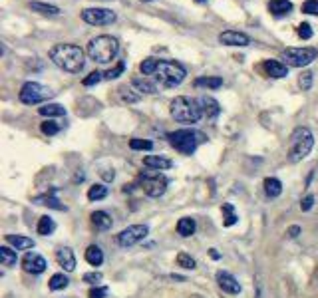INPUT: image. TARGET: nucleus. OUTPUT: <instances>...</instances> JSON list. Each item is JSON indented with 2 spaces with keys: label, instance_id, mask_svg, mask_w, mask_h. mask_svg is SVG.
<instances>
[{
  "label": "nucleus",
  "instance_id": "nucleus-1",
  "mask_svg": "<svg viewBox=\"0 0 318 298\" xmlns=\"http://www.w3.org/2000/svg\"><path fill=\"white\" fill-rule=\"evenodd\" d=\"M50 60L60 70L70 72V74H80L86 64L84 50L76 44H56L50 50Z\"/></svg>",
  "mask_w": 318,
  "mask_h": 298
},
{
  "label": "nucleus",
  "instance_id": "nucleus-2",
  "mask_svg": "<svg viewBox=\"0 0 318 298\" xmlns=\"http://www.w3.org/2000/svg\"><path fill=\"white\" fill-rule=\"evenodd\" d=\"M171 117L179 123H197L203 117V109L199 99L187 98V96H177L169 105Z\"/></svg>",
  "mask_w": 318,
  "mask_h": 298
},
{
  "label": "nucleus",
  "instance_id": "nucleus-3",
  "mask_svg": "<svg viewBox=\"0 0 318 298\" xmlns=\"http://www.w3.org/2000/svg\"><path fill=\"white\" fill-rule=\"evenodd\" d=\"M314 147V135L308 127H296L290 135V145H288V161L298 163L308 157V153Z\"/></svg>",
  "mask_w": 318,
  "mask_h": 298
},
{
  "label": "nucleus",
  "instance_id": "nucleus-4",
  "mask_svg": "<svg viewBox=\"0 0 318 298\" xmlns=\"http://www.w3.org/2000/svg\"><path fill=\"white\" fill-rule=\"evenodd\" d=\"M167 139L175 151H179L183 155H193L195 149L199 147V143H203L207 137L197 129H177V131L167 133Z\"/></svg>",
  "mask_w": 318,
  "mask_h": 298
},
{
  "label": "nucleus",
  "instance_id": "nucleus-5",
  "mask_svg": "<svg viewBox=\"0 0 318 298\" xmlns=\"http://www.w3.org/2000/svg\"><path fill=\"white\" fill-rule=\"evenodd\" d=\"M187 76V70L183 64L175 60H161L155 72V84L159 88H175L179 86Z\"/></svg>",
  "mask_w": 318,
  "mask_h": 298
},
{
  "label": "nucleus",
  "instance_id": "nucleus-6",
  "mask_svg": "<svg viewBox=\"0 0 318 298\" xmlns=\"http://www.w3.org/2000/svg\"><path fill=\"white\" fill-rule=\"evenodd\" d=\"M117 52H119V42L113 36H107V34L90 40V44H88V56L98 64L111 62L117 56Z\"/></svg>",
  "mask_w": 318,
  "mask_h": 298
},
{
  "label": "nucleus",
  "instance_id": "nucleus-7",
  "mask_svg": "<svg viewBox=\"0 0 318 298\" xmlns=\"http://www.w3.org/2000/svg\"><path fill=\"white\" fill-rule=\"evenodd\" d=\"M54 94L48 86H42V84H38V82H26L22 88H20V92H18V98L22 103H26V105H36V103H42V101H46V99L54 98Z\"/></svg>",
  "mask_w": 318,
  "mask_h": 298
},
{
  "label": "nucleus",
  "instance_id": "nucleus-8",
  "mask_svg": "<svg viewBox=\"0 0 318 298\" xmlns=\"http://www.w3.org/2000/svg\"><path fill=\"white\" fill-rule=\"evenodd\" d=\"M141 183H143V191H145V195H147V197L157 199V197H161L165 191H167L169 179H167L163 173H159V171H155V169H151V171L141 173Z\"/></svg>",
  "mask_w": 318,
  "mask_h": 298
},
{
  "label": "nucleus",
  "instance_id": "nucleus-9",
  "mask_svg": "<svg viewBox=\"0 0 318 298\" xmlns=\"http://www.w3.org/2000/svg\"><path fill=\"white\" fill-rule=\"evenodd\" d=\"M318 52L314 48H286L280 58L284 60L286 66L290 68H304L316 60Z\"/></svg>",
  "mask_w": 318,
  "mask_h": 298
},
{
  "label": "nucleus",
  "instance_id": "nucleus-10",
  "mask_svg": "<svg viewBox=\"0 0 318 298\" xmlns=\"http://www.w3.org/2000/svg\"><path fill=\"white\" fill-rule=\"evenodd\" d=\"M149 235V227L147 225H131L127 229H123L117 235V245L123 248H129L137 243H141L145 237Z\"/></svg>",
  "mask_w": 318,
  "mask_h": 298
},
{
  "label": "nucleus",
  "instance_id": "nucleus-11",
  "mask_svg": "<svg viewBox=\"0 0 318 298\" xmlns=\"http://www.w3.org/2000/svg\"><path fill=\"white\" fill-rule=\"evenodd\" d=\"M82 20L92 26H107L115 22V12H111L109 8H86L82 10Z\"/></svg>",
  "mask_w": 318,
  "mask_h": 298
},
{
  "label": "nucleus",
  "instance_id": "nucleus-12",
  "mask_svg": "<svg viewBox=\"0 0 318 298\" xmlns=\"http://www.w3.org/2000/svg\"><path fill=\"white\" fill-rule=\"evenodd\" d=\"M46 266H48L46 258L38 252H26L22 258V268L30 274H42L46 270Z\"/></svg>",
  "mask_w": 318,
  "mask_h": 298
},
{
  "label": "nucleus",
  "instance_id": "nucleus-13",
  "mask_svg": "<svg viewBox=\"0 0 318 298\" xmlns=\"http://www.w3.org/2000/svg\"><path fill=\"white\" fill-rule=\"evenodd\" d=\"M217 284L227 294H239L241 292V282L231 272H227V270H219L217 272Z\"/></svg>",
  "mask_w": 318,
  "mask_h": 298
},
{
  "label": "nucleus",
  "instance_id": "nucleus-14",
  "mask_svg": "<svg viewBox=\"0 0 318 298\" xmlns=\"http://www.w3.org/2000/svg\"><path fill=\"white\" fill-rule=\"evenodd\" d=\"M219 42L225 44V46H249L251 44V38L245 34V32H237V30H225L219 34Z\"/></svg>",
  "mask_w": 318,
  "mask_h": 298
},
{
  "label": "nucleus",
  "instance_id": "nucleus-15",
  "mask_svg": "<svg viewBox=\"0 0 318 298\" xmlns=\"http://www.w3.org/2000/svg\"><path fill=\"white\" fill-rule=\"evenodd\" d=\"M199 103H201V109H203V115L209 119V121H215L217 117H219V113H221V105H219V101L211 96H201L199 98Z\"/></svg>",
  "mask_w": 318,
  "mask_h": 298
},
{
  "label": "nucleus",
  "instance_id": "nucleus-16",
  "mask_svg": "<svg viewBox=\"0 0 318 298\" xmlns=\"http://www.w3.org/2000/svg\"><path fill=\"white\" fill-rule=\"evenodd\" d=\"M263 70L266 72V76H270L274 80L288 76V66L284 62H278V60H266L265 64H263Z\"/></svg>",
  "mask_w": 318,
  "mask_h": 298
},
{
  "label": "nucleus",
  "instance_id": "nucleus-17",
  "mask_svg": "<svg viewBox=\"0 0 318 298\" xmlns=\"http://www.w3.org/2000/svg\"><path fill=\"white\" fill-rule=\"evenodd\" d=\"M56 260H58V264H60L66 272H74V270H76V256H74L72 248H68V247L60 248V250L56 252Z\"/></svg>",
  "mask_w": 318,
  "mask_h": 298
},
{
  "label": "nucleus",
  "instance_id": "nucleus-18",
  "mask_svg": "<svg viewBox=\"0 0 318 298\" xmlns=\"http://www.w3.org/2000/svg\"><path fill=\"white\" fill-rule=\"evenodd\" d=\"M143 165H145L147 169L163 171V169H171V167H173V161L167 159V157H161V155H147V157H143Z\"/></svg>",
  "mask_w": 318,
  "mask_h": 298
},
{
  "label": "nucleus",
  "instance_id": "nucleus-19",
  "mask_svg": "<svg viewBox=\"0 0 318 298\" xmlns=\"http://www.w3.org/2000/svg\"><path fill=\"white\" fill-rule=\"evenodd\" d=\"M92 225H94L98 231H109L111 225H113V219L107 215L106 211H94V213H92Z\"/></svg>",
  "mask_w": 318,
  "mask_h": 298
},
{
  "label": "nucleus",
  "instance_id": "nucleus-20",
  "mask_svg": "<svg viewBox=\"0 0 318 298\" xmlns=\"http://www.w3.org/2000/svg\"><path fill=\"white\" fill-rule=\"evenodd\" d=\"M131 86H133L137 92H141V94H157V84L151 82V80H147V76H143V78H133V80H131Z\"/></svg>",
  "mask_w": 318,
  "mask_h": 298
},
{
  "label": "nucleus",
  "instance_id": "nucleus-21",
  "mask_svg": "<svg viewBox=\"0 0 318 298\" xmlns=\"http://www.w3.org/2000/svg\"><path fill=\"white\" fill-rule=\"evenodd\" d=\"M195 229H197V223L191 217H183V219L177 221V235H181L183 239L195 235Z\"/></svg>",
  "mask_w": 318,
  "mask_h": 298
},
{
  "label": "nucleus",
  "instance_id": "nucleus-22",
  "mask_svg": "<svg viewBox=\"0 0 318 298\" xmlns=\"http://www.w3.org/2000/svg\"><path fill=\"white\" fill-rule=\"evenodd\" d=\"M268 10L274 16H284L292 12V2L290 0H270L268 2Z\"/></svg>",
  "mask_w": 318,
  "mask_h": 298
},
{
  "label": "nucleus",
  "instance_id": "nucleus-23",
  "mask_svg": "<svg viewBox=\"0 0 318 298\" xmlns=\"http://www.w3.org/2000/svg\"><path fill=\"white\" fill-rule=\"evenodd\" d=\"M6 243L12 245L16 250H26V248L34 247V241L24 235H6Z\"/></svg>",
  "mask_w": 318,
  "mask_h": 298
},
{
  "label": "nucleus",
  "instance_id": "nucleus-24",
  "mask_svg": "<svg viewBox=\"0 0 318 298\" xmlns=\"http://www.w3.org/2000/svg\"><path fill=\"white\" fill-rule=\"evenodd\" d=\"M86 262L90 264V266H102V262H104V252H102V248L98 247V245H90V247L86 248Z\"/></svg>",
  "mask_w": 318,
  "mask_h": 298
},
{
  "label": "nucleus",
  "instance_id": "nucleus-25",
  "mask_svg": "<svg viewBox=\"0 0 318 298\" xmlns=\"http://www.w3.org/2000/svg\"><path fill=\"white\" fill-rule=\"evenodd\" d=\"M34 203H36V205H46V207L56 209V211H66V205H62L58 199L54 197V189L50 191V193H44V195L34 197Z\"/></svg>",
  "mask_w": 318,
  "mask_h": 298
},
{
  "label": "nucleus",
  "instance_id": "nucleus-26",
  "mask_svg": "<svg viewBox=\"0 0 318 298\" xmlns=\"http://www.w3.org/2000/svg\"><path fill=\"white\" fill-rule=\"evenodd\" d=\"M263 187H265L266 197H270V199L280 197V193H282V183H280L276 177H266Z\"/></svg>",
  "mask_w": 318,
  "mask_h": 298
},
{
  "label": "nucleus",
  "instance_id": "nucleus-27",
  "mask_svg": "<svg viewBox=\"0 0 318 298\" xmlns=\"http://www.w3.org/2000/svg\"><path fill=\"white\" fill-rule=\"evenodd\" d=\"M223 86V78L219 76H203L195 80V88H209V90H219Z\"/></svg>",
  "mask_w": 318,
  "mask_h": 298
},
{
  "label": "nucleus",
  "instance_id": "nucleus-28",
  "mask_svg": "<svg viewBox=\"0 0 318 298\" xmlns=\"http://www.w3.org/2000/svg\"><path fill=\"white\" fill-rule=\"evenodd\" d=\"M38 113L44 117H58V115H66V107L60 103H44L42 107H38Z\"/></svg>",
  "mask_w": 318,
  "mask_h": 298
},
{
  "label": "nucleus",
  "instance_id": "nucleus-29",
  "mask_svg": "<svg viewBox=\"0 0 318 298\" xmlns=\"http://www.w3.org/2000/svg\"><path fill=\"white\" fill-rule=\"evenodd\" d=\"M16 260H18V254H16V248H10V247H0V262H2V266H14L16 264Z\"/></svg>",
  "mask_w": 318,
  "mask_h": 298
},
{
  "label": "nucleus",
  "instance_id": "nucleus-30",
  "mask_svg": "<svg viewBox=\"0 0 318 298\" xmlns=\"http://www.w3.org/2000/svg\"><path fill=\"white\" fill-rule=\"evenodd\" d=\"M36 231H38V235H42V237H48V235H52L54 231H56V223H54L52 217H48V215L40 217Z\"/></svg>",
  "mask_w": 318,
  "mask_h": 298
},
{
  "label": "nucleus",
  "instance_id": "nucleus-31",
  "mask_svg": "<svg viewBox=\"0 0 318 298\" xmlns=\"http://www.w3.org/2000/svg\"><path fill=\"white\" fill-rule=\"evenodd\" d=\"M221 211H223V227H233L239 221V215L235 213V209H233L231 203H223Z\"/></svg>",
  "mask_w": 318,
  "mask_h": 298
},
{
  "label": "nucleus",
  "instance_id": "nucleus-32",
  "mask_svg": "<svg viewBox=\"0 0 318 298\" xmlns=\"http://www.w3.org/2000/svg\"><path fill=\"white\" fill-rule=\"evenodd\" d=\"M30 8L34 12H40V14H46V16H58L60 14V8L54 6V4H46V2H30Z\"/></svg>",
  "mask_w": 318,
  "mask_h": 298
},
{
  "label": "nucleus",
  "instance_id": "nucleus-33",
  "mask_svg": "<svg viewBox=\"0 0 318 298\" xmlns=\"http://www.w3.org/2000/svg\"><path fill=\"white\" fill-rule=\"evenodd\" d=\"M68 284H70V280H68V276H66L64 272L52 274V276H50V282H48L50 290H64V288H68Z\"/></svg>",
  "mask_w": 318,
  "mask_h": 298
},
{
  "label": "nucleus",
  "instance_id": "nucleus-34",
  "mask_svg": "<svg viewBox=\"0 0 318 298\" xmlns=\"http://www.w3.org/2000/svg\"><path fill=\"white\" fill-rule=\"evenodd\" d=\"M159 62H161V60H155V58H145V60L139 64L141 74H143V76H153V74L157 72Z\"/></svg>",
  "mask_w": 318,
  "mask_h": 298
},
{
  "label": "nucleus",
  "instance_id": "nucleus-35",
  "mask_svg": "<svg viewBox=\"0 0 318 298\" xmlns=\"http://www.w3.org/2000/svg\"><path fill=\"white\" fill-rule=\"evenodd\" d=\"M107 197V187L102 185V183H96L88 189V199L90 201H102V199Z\"/></svg>",
  "mask_w": 318,
  "mask_h": 298
},
{
  "label": "nucleus",
  "instance_id": "nucleus-36",
  "mask_svg": "<svg viewBox=\"0 0 318 298\" xmlns=\"http://www.w3.org/2000/svg\"><path fill=\"white\" fill-rule=\"evenodd\" d=\"M177 266H181V268H185V270H193V268L197 266V262H195V258H193L191 254L179 252V254H177Z\"/></svg>",
  "mask_w": 318,
  "mask_h": 298
},
{
  "label": "nucleus",
  "instance_id": "nucleus-37",
  "mask_svg": "<svg viewBox=\"0 0 318 298\" xmlns=\"http://www.w3.org/2000/svg\"><path fill=\"white\" fill-rule=\"evenodd\" d=\"M129 147L133 151H151L153 149V143L149 139H139V137H133L129 141Z\"/></svg>",
  "mask_w": 318,
  "mask_h": 298
},
{
  "label": "nucleus",
  "instance_id": "nucleus-38",
  "mask_svg": "<svg viewBox=\"0 0 318 298\" xmlns=\"http://www.w3.org/2000/svg\"><path fill=\"white\" fill-rule=\"evenodd\" d=\"M298 86H300L302 92H308V90L312 88V72L304 70V72L298 76Z\"/></svg>",
  "mask_w": 318,
  "mask_h": 298
},
{
  "label": "nucleus",
  "instance_id": "nucleus-39",
  "mask_svg": "<svg viewBox=\"0 0 318 298\" xmlns=\"http://www.w3.org/2000/svg\"><path fill=\"white\" fill-rule=\"evenodd\" d=\"M82 280L88 282V284H92V286H100V282L104 280V274L98 272V270H92V272H86V274L82 276Z\"/></svg>",
  "mask_w": 318,
  "mask_h": 298
},
{
  "label": "nucleus",
  "instance_id": "nucleus-40",
  "mask_svg": "<svg viewBox=\"0 0 318 298\" xmlns=\"http://www.w3.org/2000/svg\"><path fill=\"white\" fill-rule=\"evenodd\" d=\"M40 129H42V133H44V135L52 137V135H56V133L60 131V125H58L56 121H52V119H46V121H42Z\"/></svg>",
  "mask_w": 318,
  "mask_h": 298
},
{
  "label": "nucleus",
  "instance_id": "nucleus-41",
  "mask_svg": "<svg viewBox=\"0 0 318 298\" xmlns=\"http://www.w3.org/2000/svg\"><path fill=\"white\" fill-rule=\"evenodd\" d=\"M102 80H104V74H102V72H98V70H96V72H92V74H90V76H86V78H84V82H82V84H84V86H86V88H90V86H96V84H100V82H102Z\"/></svg>",
  "mask_w": 318,
  "mask_h": 298
},
{
  "label": "nucleus",
  "instance_id": "nucleus-42",
  "mask_svg": "<svg viewBox=\"0 0 318 298\" xmlns=\"http://www.w3.org/2000/svg\"><path fill=\"white\" fill-rule=\"evenodd\" d=\"M119 96L123 101H127V103H135V101H139V94H133V90H127V88H121L119 90Z\"/></svg>",
  "mask_w": 318,
  "mask_h": 298
},
{
  "label": "nucleus",
  "instance_id": "nucleus-43",
  "mask_svg": "<svg viewBox=\"0 0 318 298\" xmlns=\"http://www.w3.org/2000/svg\"><path fill=\"white\" fill-rule=\"evenodd\" d=\"M296 34H298L302 40H310V38H312V26H310L308 22H302V24L298 26Z\"/></svg>",
  "mask_w": 318,
  "mask_h": 298
},
{
  "label": "nucleus",
  "instance_id": "nucleus-44",
  "mask_svg": "<svg viewBox=\"0 0 318 298\" xmlns=\"http://www.w3.org/2000/svg\"><path fill=\"white\" fill-rule=\"evenodd\" d=\"M123 70H125V64H123V62H119L115 68L107 70L106 74H104V78H106V80H115L117 76H121V74H123Z\"/></svg>",
  "mask_w": 318,
  "mask_h": 298
},
{
  "label": "nucleus",
  "instance_id": "nucleus-45",
  "mask_svg": "<svg viewBox=\"0 0 318 298\" xmlns=\"http://www.w3.org/2000/svg\"><path fill=\"white\" fill-rule=\"evenodd\" d=\"M302 12L310 14V16H318V0H306V2H302Z\"/></svg>",
  "mask_w": 318,
  "mask_h": 298
},
{
  "label": "nucleus",
  "instance_id": "nucleus-46",
  "mask_svg": "<svg viewBox=\"0 0 318 298\" xmlns=\"http://www.w3.org/2000/svg\"><path fill=\"white\" fill-rule=\"evenodd\" d=\"M107 296V286H92L88 290V298H106Z\"/></svg>",
  "mask_w": 318,
  "mask_h": 298
},
{
  "label": "nucleus",
  "instance_id": "nucleus-47",
  "mask_svg": "<svg viewBox=\"0 0 318 298\" xmlns=\"http://www.w3.org/2000/svg\"><path fill=\"white\" fill-rule=\"evenodd\" d=\"M312 207H314V195H310V193H308L306 197L300 201V209L306 213V211H310Z\"/></svg>",
  "mask_w": 318,
  "mask_h": 298
},
{
  "label": "nucleus",
  "instance_id": "nucleus-48",
  "mask_svg": "<svg viewBox=\"0 0 318 298\" xmlns=\"http://www.w3.org/2000/svg\"><path fill=\"white\" fill-rule=\"evenodd\" d=\"M300 233H302V229H300L298 225H292V227H288V231H286V235H288L290 239H296Z\"/></svg>",
  "mask_w": 318,
  "mask_h": 298
},
{
  "label": "nucleus",
  "instance_id": "nucleus-49",
  "mask_svg": "<svg viewBox=\"0 0 318 298\" xmlns=\"http://www.w3.org/2000/svg\"><path fill=\"white\" fill-rule=\"evenodd\" d=\"M113 177H115V171H113V169H104V171H102V179L107 181V183L113 181Z\"/></svg>",
  "mask_w": 318,
  "mask_h": 298
},
{
  "label": "nucleus",
  "instance_id": "nucleus-50",
  "mask_svg": "<svg viewBox=\"0 0 318 298\" xmlns=\"http://www.w3.org/2000/svg\"><path fill=\"white\" fill-rule=\"evenodd\" d=\"M209 254H211L213 260H219V258H221V252H217V248H211V250H209Z\"/></svg>",
  "mask_w": 318,
  "mask_h": 298
},
{
  "label": "nucleus",
  "instance_id": "nucleus-51",
  "mask_svg": "<svg viewBox=\"0 0 318 298\" xmlns=\"http://www.w3.org/2000/svg\"><path fill=\"white\" fill-rule=\"evenodd\" d=\"M195 2H199V4H205V2H207V0H195Z\"/></svg>",
  "mask_w": 318,
  "mask_h": 298
},
{
  "label": "nucleus",
  "instance_id": "nucleus-52",
  "mask_svg": "<svg viewBox=\"0 0 318 298\" xmlns=\"http://www.w3.org/2000/svg\"><path fill=\"white\" fill-rule=\"evenodd\" d=\"M141 2H151V0H141Z\"/></svg>",
  "mask_w": 318,
  "mask_h": 298
}]
</instances>
